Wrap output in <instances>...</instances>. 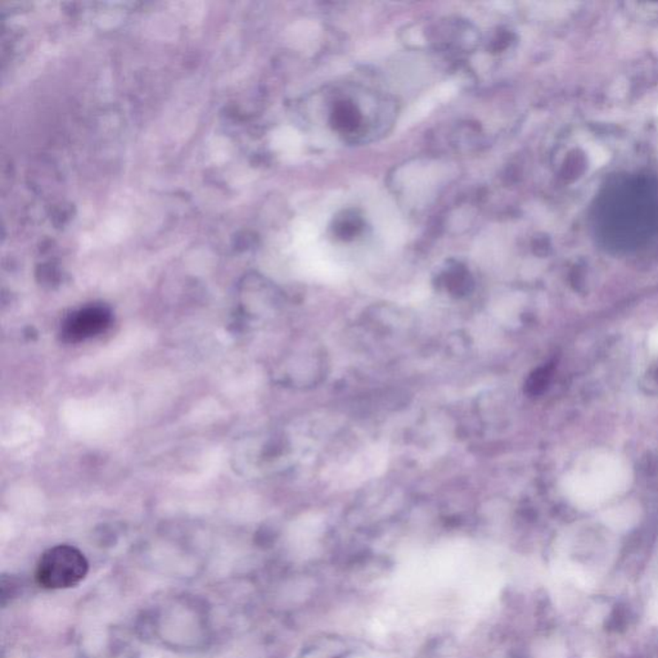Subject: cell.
Returning <instances> with one entry per match:
<instances>
[{
	"label": "cell",
	"instance_id": "obj_5",
	"mask_svg": "<svg viewBox=\"0 0 658 658\" xmlns=\"http://www.w3.org/2000/svg\"><path fill=\"white\" fill-rule=\"evenodd\" d=\"M468 282H470V277H468L467 272L463 268H459V266H455L448 274V285L454 292L467 291L468 285H470Z\"/></svg>",
	"mask_w": 658,
	"mask_h": 658
},
{
	"label": "cell",
	"instance_id": "obj_3",
	"mask_svg": "<svg viewBox=\"0 0 658 658\" xmlns=\"http://www.w3.org/2000/svg\"><path fill=\"white\" fill-rule=\"evenodd\" d=\"M329 123L340 134H362L364 118L357 102L351 98H339L332 106Z\"/></svg>",
	"mask_w": 658,
	"mask_h": 658
},
{
	"label": "cell",
	"instance_id": "obj_1",
	"mask_svg": "<svg viewBox=\"0 0 658 658\" xmlns=\"http://www.w3.org/2000/svg\"><path fill=\"white\" fill-rule=\"evenodd\" d=\"M89 563L80 550L57 546L42 555L36 567V581L45 589H69L84 580Z\"/></svg>",
	"mask_w": 658,
	"mask_h": 658
},
{
	"label": "cell",
	"instance_id": "obj_4",
	"mask_svg": "<svg viewBox=\"0 0 658 658\" xmlns=\"http://www.w3.org/2000/svg\"><path fill=\"white\" fill-rule=\"evenodd\" d=\"M363 219L356 212L346 211L334 221L333 232L343 241L353 240L362 232Z\"/></svg>",
	"mask_w": 658,
	"mask_h": 658
},
{
	"label": "cell",
	"instance_id": "obj_2",
	"mask_svg": "<svg viewBox=\"0 0 658 658\" xmlns=\"http://www.w3.org/2000/svg\"><path fill=\"white\" fill-rule=\"evenodd\" d=\"M112 311L104 305H88L65 318L59 337L66 343H80L103 333L112 325Z\"/></svg>",
	"mask_w": 658,
	"mask_h": 658
}]
</instances>
